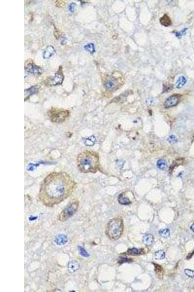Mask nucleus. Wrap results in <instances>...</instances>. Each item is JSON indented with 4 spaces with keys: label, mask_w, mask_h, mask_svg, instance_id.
<instances>
[{
    "label": "nucleus",
    "mask_w": 194,
    "mask_h": 292,
    "mask_svg": "<svg viewBox=\"0 0 194 292\" xmlns=\"http://www.w3.org/2000/svg\"><path fill=\"white\" fill-rule=\"evenodd\" d=\"M76 185L75 181L67 172H51L41 183L38 198L43 205L52 207L70 197Z\"/></svg>",
    "instance_id": "obj_1"
},
{
    "label": "nucleus",
    "mask_w": 194,
    "mask_h": 292,
    "mask_svg": "<svg viewBox=\"0 0 194 292\" xmlns=\"http://www.w3.org/2000/svg\"><path fill=\"white\" fill-rule=\"evenodd\" d=\"M118 202L123 205H129L132 203L130 200L124 195V193L121 194L118 197Z\"/></svg>",
    "instance_id": "obj_14"
},
{
    "label": "nucleus",
    "mask_w": 194,
    "mask_h": 292,
    "mask_svg": "<svg viewBox=\"0 0 194 292\" xmlns=\"http://www.w3.org/2000/svg\"><path fill=\"white\" fill-rule=\"evenodd\" d=\"M160 23L161 25L166 27L170 26L172 24V21L170 17L166 14H165L160 19Z\"/></svg>",
    "instance_id": "obj_15"
},
{
    "label": "nucleus",
    "mask_w": 194,
    "mask_h": 292,
    "mask_svg": "<svg viewBox=\"0 0 194 292\" xmlns=\"http://www.w3.org/2000/svg\"><path fill=\"white\" fill-rule=\"evenodd\" d=\"M123 229L124 225L122 219L119 218L113 219L106 225L105 234L110 240L116 241L122 235Z\"/></svg>",
    "instance_id": "obj_3"
},
{
    "label": "nucleus",
    "mask_w": 194,
    "mask_h": 292,
    "mask_svg": "<svg viewBox=\"0 0 194 292\" xmlns=\"http://www.w3.org/2000/svg\"><path fill=\"white\" fill-rule=\"evenodd\" d=\"M77 168L82 173H96L99 169V157L98 153L91 150H85L76 158Z\"/></svg>",
    "instance_id": "obj_2"
},
{
    "label": "nucleus",
    "mask_w": 194,
    "mask_h": 292,
    "mask_svg": "<svg viewBox=\"0 0 194 292\" xmlns=\"http://www.w3.org/2000/svg\"><path fill=\"white\" fill-rule=\"evenodd\" d=\"M186 30H187V29H183V30H181V31L180 32L177 33L176 34V36L177 37H181V36H183V35L184 34V33H185V31H186Z\"/></svg>",
    "instance_id": "obj_27"
},
{
    "label": "nucleus",
    "mask_w": 194,
    "mask_h": 292,
    "mask_svg": "<svg viewBox=\"0 0 194 292\" xmlns=\"http://www.w3.org/2000/svg\"><path fill=\"white\" fill-rule=\"evenodd\" d=\"M56 54L55 48L52 46L49 45L44 50L43 54V57L44 59H49Z\"/></svg>",
    "instance_id": "obj_12"
},
{
    "label": "nucleus",
    "mask_w": 194,
    "mask_h": 292,
    "mask_svg": "<svg viewBox=\"0 0 194 292\" xmlns=\"http://www.w3.org/2000/svg\"><path fill=\"white\" fill-rule=\"evenodd\" d=\"M181 95H174L166 99L164 103V106L166 108L174 107L176 106L180 100Z\"/></svg>",
    "instance_id": "obj_9"
},
{
    "label": "nucleus",
    "mask_w": 194,
    "mask_h": 292,
    "mask_svg": "<svg viewBox=\"0 0 194 292\" xmlns=\"http://www.w3.org/2000/svg\"><path fill=\"white\" fill-rule=\"evenodd\" d=\"M123 83V79L121 75L108 76L105 82V88L108 91H114L118 89Z\"/></svg>",
    "instance_id": "obj_6"
},
{
    "label": "nucleus",
    "mask_w": 194,
    "mask_h": 292,
    "mask_svg": "<svg viewBox=\"0 0 194 292\" xmlns=\"http://www.w3.org/2000/svg\"><path fill=\"white\" fill-rule=\"evenodd\" d=\"M64 79V76L63 73V69L61 66H60L55 76L48 78L44 81V84L47 86L59 85L63 83Z\"/></svg>",
    "instance_id": "obj_7"
},
{
    "label": "nucleus",
    "mask_w": 194,
    "mask_h": 292,
    "mask_svg": "<svg viewBox=\"0 0 194 292\" xmlns=\"http://www.w3.org/2000/svg\"><path fill=\"white\" fill-rule=\"evenodd\" d=\"M155 258L156 259H163L165 258V252L162 250L157 251L155 253Z\"/></svg>",
    "instance_id": "obj_22"
},
{
    "label": "nucleus",
    "mask_w": 194,
    "mask_h": 292,
    "mask_svg": "<svg viewBox=\"0 0 194 292\" xmlns=\"http://www.w3.org/2000/svg\"><path fill=\"white\" fill-rule=\"evenodd\" d=\"M25 68L27 72L34 75L40 76L42 74L43 70L41 68L36 65L32 61L29 62L27 64L25 63Z\"/></svg>",
    "instance_id": "obj_8"
},
{
    "label": "nucleus",
    "mask_w": 194,
    "mask_h": 292,
    "mask_svg": "<svg viewBox=\"0 0 194 292\" xmlns=\"http://www.w3.org/2000/svg\"><path fill=\"white\" fill-rule=\"evenodd\" d=\"M76 5L74 3H72L69 5V11L72 12V13H73L75 11V10H76Z\"/></svg>",
    "instance_id": "obj_25"
},
{
    "label": "nucleus",
    "mask_w": 194,
    "mask_h": 292,
    "mask_svg": "<svg viewBox=\"0 0 194 292\" xmlns=\"http://www.w3.org/2000/svg\"><path fill=\"white\" fill-rule=\"evenodd\" d=\"M185 273L189 277H194V271L190 270L188 269H185Z\"/></svg>",
    "instance_id": "obj_26"
},
{
    "label": "nucleus",
    "mask_w": 194,
    "mask_h": 292,
    "mask_svg": "<svg viewBox=\"0 0 194 292\" xmlns=\"http://www.w3.org/2000/svg\"><path fill=\"white\" fill-rule=\"evenodd\" d=\"M159 234L164 238H168L170 236V229L168 228H165L160 230L159 231Z\"/></svg>",
    "instance_id": "obj_21"
},
{
    "label": "nucleus",
    "mask_w": 194,
    "mask_h": 292,
    "mask_svg": "<svg viewBox=\"0 0 194 292\" xmlns=\"http://www.w3.org/2000/svg\"><path fill=\"white\" fill-rule=\"evenodd\" d=\"M68 241V239L67 236L64 234H59L55 237L54 241L57 245H64Z\"/></svg>",
    "instance_id": "obj_11"
},
{
    "label": "nucleus",
    "mask_w": 194,
    "mask_h": 292,
    "mask_svg": "<svg viewBox=\"0 0 194 292\" xmlns=\"http://www.w3.org/2000/svg\"><path fill=\"white\" fill-rule=\"evenodd\" d=\"M153 241V235L150 234H148L145 235L143 238V242L146 246H150L152 245Z\"/></svg>",
    "instance_id": "obj_18"
},
{
    "label": "nucleus",
    "mask_w": 194,
    "mask_h": 292,
    "mask_svg": "<svg viewBox=\"0 0 194 292\" xmlns=\"http://www.w3.org/2000/svg\"><path fill=\"white\" fill-rule=\"evenodd\" d=\"M186 82L187 80L186 78L184 77V76H181L177 81L175 83V87L177 89H181V88H183V86L186 84Z\"/></svg>",
    "instance_id": "obj_17"
},
{
    "label": "nucleus",
    "mask_w": 194,
    "mask_h": 292,
    "mask_svg": "<svg viewBox=\"0 0 194 292\" xmlns=\"http://www.w3.org/2000/svg\"><path fill=\"white\" fill-rule=\"evenodd\" d=\"M127 253L129 255L132 256H137L139 255L143 254L144 253V250L143 249H137L136 248H132L129 249L127 252Z\"/></svg>",
    "instance_id": "obj_16"
},
{
    "label": "nucleus",
    "mask_w": 194,
    "mask_h": 292,
    "mask_svg": "<svg viewBox=\"0 0 194 292\" xmlns=\"http://www.w3.org/2000/svg\"><path fill=\"white\" fill-rule=\"evenodd\" d=\"M79 207V202L76 200L72 202L62 210L58 217L60 222H65L75 215Z\"/></svg>",
    "instance_id": "obj_5"
},
{
    "label": "nucleus",
    "mask_w": 194,
    "mask_h": 292,
    "mask_svg": "<svg viewBox=\"0 0 194 292\" xmlns=\"http://www.w3.org/2000/svg\"><path fill=\"white\" fill-rule=\"evenodd\" d=\"M191 229H192L193 231L194 232V223L192 225V227H191Z\"/></svg>",
    "instance_id": "obj_29"
},
{
    "label": "nucleus",
    "mask_w": 194,
    "mask_h": 292,
    "mask_svg": "<svg viewBox=\"0 0 194 292\" xmlns=\"http://www.w3.org/2000/svg\"><path fill=\"white\" fill-rule=\"evenodd\" d=\"M40 86L38 85L33 86L32 87H30L29 88L25 90V99L26 100L28 99L31 95H33L34 94L37 93Z\"/></svg>",
    "instance_id": "obj_10"
},
{
    "label": "nucleus",
    "mask_w": 194,
    "mask_h": 292,
    "mask_svg": "<svg viewBox=\"0 0 194 292\" xmlns=\"http://www.w3.org/2000/svg\"><path fill=\"white\" fill-rule=\"evenodd\" d=\"M84 49L87 51V52L90 53L91 54H93L95 52V47L94 43H89L87 45H85L84 46Z\"/></svg>",
    "instance_id": "obj_19"
},
{
    "label": "nucleus",
    "mask_w": 194,
    "mask_h": 292,
    "mask_svg": "<svg viewBox=\"0 0 194 292\" xmlns=\"http://www.w3.org/2000/svg\"><path fill=\"white\" fill-rule=\"evenodd\" d=\"M131 261H132V260L130 259H129L127 258H122V257H121L119 258L118 259V263H130Z\"/></svg>",
    "instance_id": "obj_24"
},
{
    "label": "nucleus",
    "mask_w": 194,
    "mask_h": 292,
    "mask_svg": "<svg viewBox=\"0 0 194 292\" xmlns=\"http://www.w3.org/2000/svg\"><path fill=\"white\" fill-rule=\"evenodd\" d=\"M147 103L148 105H152L153 103V100L152 99H148L147 100Z\"/></svg>",
    "instance_id": "obj_28"
},
{
    "label": "nucleus",
    "mask_w": 194,
    "mask_h": 292,
    "mask_svg": "<svg viewBox=\"0 0 194 292\" xmlns=\"http://www.w3.org/2000/svg\"><path fill=\"white\" fill-rule=\"evenodd\" d=\"M168 140L169 142V143H170L171 144H175V143L177 142L178 139L176 137V136H175L174 135H172L168 137Z\"/></svg>",
    "instance_id": "obj_23"
},
{
    "label": "nucleus",
    "mask_w": 194,
    "mask_h": 292,
    "mask_svg": "<svg viewBox=\"0 0 194 292\" xmlns=\"http://www.w3.org/2000/svg\"><path fill=\"white\" fill-rule=\"evenodd\" d=\"M70 113L64 109L52 107L48 112V115L53 123H63L69 118Z\"/></svg>",
    "instance_id": "obj_4"
},
{
    "label": "nucleus",
    "mask_w": 194,
    "mask_h": 292,
    "mask_svg": "<svg viewBox=\"0 0 194 292\" xmlns=\"http://www.w3.org/2000/svg\"><path fill=\"white\" fill-rule=\"evenodd\" d=\"M80 267L79 262L75 260L70 261L68 265V270L70 273H74L78 271Z\"/></svg>",
    "instance_id": "obj_13"
},
{
    "label": "nucleus",
    "mask_w": 194,
    "mask_h": 292,
    "mask_svg": "<svg viewBox=\"0 0 194 292\" xmlns=\"http://www.w3.org/2000/svg\"><path fill=\"white\" fill-rule=\"evenodd\" d=\"M157 166L159 169L161 170H165L167 167V162L164 159H161L157 161Z\"/></svg>",
    "instance_id": "obj_20"
}]
</instances>
